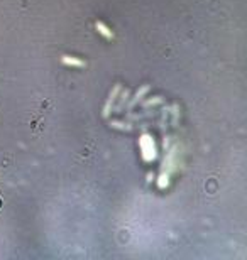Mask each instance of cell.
I'll return each instance as SVG.
<instances>
[{"mask_svg":"<svg viewBox=\"0 0 247 260\" xmlns=\"http://www.w3.org/2000/svg\"><path fill=\"white\" fill-rule=\"evenodd\" d=\"M176 151H178V147L175 145V147L168 149V152H166L163 167H161L159 177H158V188L159 190H166L169 186V177H171L173 171L176 167Z\"/></svg>","mask_w":247,"mask_h":260,"instance_id":"cell-1","label":"cell"},{"mask_svg":"<svg viewBox=\"0 0 247 260\" xmlns=\"http://www.w3.org/2000/svg\"><path fill=\"white\" fill-rule=\"evenodd\" d=\"M139 149L144 162H154L158 159L156 142H154V139L149 134H142L139 137Z\"/></svg>","mask_w":247,"mask_h":260,"instance_id":"cell-2","label":"cell"},{"mask_svg":"<svg viewBox=\"0 0 247 260\" xmlns=\"http://www.w3.org/2000/svg\"><path fill=\"white\" fill-rule=\"evenodd\" d=\"M121 90H122L121 83H117L114 88H112L110 95H108L107 102H105L104 108H102V117H104V119H108V117H110V113L114 112V105H115V102H117V97H119V93H121Z\"/></svg>","mask_w":247,"mask_h":260,"instance_id":"cell-3","label":"cell"},{"mask_svg":"<svg viewBox=\"0 0 247 260\" xmlns=\"http://www.w3.org/2000/svg\"><path fill=\"white\" fill-rule=\"evenodd\" d=\"M149 90H151L149 85H144V87H141L139 90L136 91V95H134V97H132V100H129V102L125 103V108H127V110H132L134 106L137 105V103L142 102V98L146 97L147 93H149Z\"/></svg>","mask_w":247,"mask_h":260,"instance_id":"cell-4","label":"cell"},{"mask_svg":"<svg viewBox=\"0 0 247 260\" xmlns=\"http://www.w3.org/2000/svg\"><path fill=\"white\" fill-rule=\"evenodd\" d=\"M61 63L70 68H87V63L82 61L80 58H75V56H70V54L61 56Z\"/></svg>","mask_w":247,"mask_h":260,"instance_id":"cell-5","label":"cell"},{"mask_svg":"<svg viewBox=\"0 0 247 260\" xmlns=\"http://www.w3.org/2000/svg\"><path fill=\"white\" fill-rule=\"evenodd\" d=\"M129 98H130V90L129 88H125V90H121V93H119V105L115 106V112L117 113H121L124 108H125V103L129 102Z\"/></svg>","mask_w":247,"mask_h":260,"instance_id":"cell-6","label":"cell"},{"mask_svg":"<svg viewBox=\"0 0 247 260\" xmlns=\"http://www.w3.org/2000/svg\"><path fill=\"white\" fill-rule=\"evenodd\" d=\"M95 29L98 31V34L104 35V37L108 39V41H112V39H114V33H112V31L108 29L104 22H100V20H98V22H95Z\"/></svg>","mask_w":247,"mask_h":260,"instance_id":"cell-7","label":"cell"},{"mask_svg":"<svg viewBox=\"0 0 247 260\" xmlns=\"http://www.w3.org/2000/svg\"><path fill=\"white\" fill-rule=\"evenodd\" d=\"M110 127L112 129H117V130H132V125H129V123H122V122H114V120H112L110 122Z\"/></svg>","mask_w":247,"mask_h":260,"instance_id":"cell-8","label":"cell"},{"mask_svg":"<svg viewBox=\"0 0 247 260\" xmlns=\"http://www.w3.org/2000/svg\"><path fill=\"white\" fill-rule=\"evenodd\" d=\"M163 97H154L151 100H147L146 103H144V108H149V106H154V105H159V103H163Z\"/></svg>","mask_w":247,"mask_h":260,"instance_id":"cell-9","label":"cell"},{"mask_svg":"<svg viewBox=\"0 0 247 260\" xmlns=\"http://www.w3.org/2000/svg\"><path fill=\"white\" fill-rule=\"evenodd\" d=\"M168 145H169V139L166 137V139H164V149H168Z\"/></svg>","mask_w":247,"mask_h":260,"instance_id":"cell-10","label":"cell"}]
</instances>
